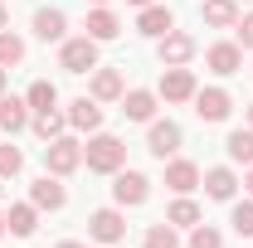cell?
<instances>
[{"label": "cell", "instance_id": "obj_2", "mask_svg": "<svg viewBox=\"0 0 253 248\" xmlns=\"http://www.w3.org/2000/svg\"><path fill=\"white\" fill-rule=\"evenodd\" d=\"M44 165H49V175H73V170L83 165V146H78L73 136H54V141L44 146Z\"/></svg>", "mask_w": 253, "mask_h": 248}, {"label": "cell", "instance_id": "obj_34", "mask_svg": "<svg viewBox=\"0 0 253 248\" xmlns=\"http://www.w3.org/2000/svg\"><path fill=\"white\" fill-rule=\"evenodd\" d=\"M0 234H10V224H5V214H0Z\"/></svg>", "mask_w": 253, "mask_h": 248}, {"label": "cell", "instance_id": "obj_36", "mask_svg": "<svg viewBox=\"0 0 253 248\" xmlns=\"http://www.w3.org/2000/svg\"><path fill=\"white\" fill-rule=\"evenodd\" d=\"M244 185H249V195H253V170H249V180H244Z\"/></svg>", "mask_w": 253, "mask_h": 248}, {"label": "cell", "instance_id": "obj_3", "mask_svg": "<svg viewBox=\"0 0 253 248\" xmlns=\"http://www.w3.org/2000/svg\"><path fill=\"white\" fill-rule=\"evenodd\" d=\"M190 102H195V117H200V122H224V117H229V107H234L224 88H195Z\"/></svg>", "mask_w": 253, "mask_h": 248}, {"label": "cell", "instance_id": "obj_17", "mask_svg": "<svg viewBox=\"0 0 253 248\" xmlns=\"http://www.w3.org/2000/svg\"><path fill=\"white\" fill-rule=\"evenodd\" d=\"M234 190H239L234 170H224V165L205 170V195H210V200H234Z\"/></svg>", "mask_w": 253, "mask_h": 248}, {"label": "cell", "instance_id": "obj_37", "mask_svg": "<svg viewBox=\"0 0 253 248\" xmlns=\"http://www.w3.org/2000/svg\"><path fill=\"white\" fill-rule=\"evenodd\" d=\"M131 5H151V0H131Z\"/></svg>", "mask_w": 253, "mask_h": 248}, {"label": "cell", "instance_id": "obj_33", "mask_svg": "<svg viewBox=\"0 0 253 248\" xmlns=\"http://www.w3.org/2000/svg\"><path fill=\"white\" fill-rule=\"evenodd\" d=\"M5 25H10V15H5V0H0V30H5Z\"/></svg>", "mask_w": 253, "mask_h": 248}, {"label": "cell", "instance_id": "obj_28", "mask_svg": "<svg viewBox=\"0 0 253 248\" xmlns=\"http://www.w3.org/2000/svg\"><path fill=\"white\" fill-rule=\"evenodd\" d=\"M63 122H68V117H59V112H39V117H34V131H39L44 141H54V136H63Z\"/></svg>", "mask_w": 253, "mask_h": 248}, {"label": "cell", "instance_id": "obj_12", "mask_svg": "<svg viewBox=\"0 0 253 248\" xmlns=\"http://www.w3.org/2000/svg\"><path fill=\"white\" fill-rule=\"evenodd\" d=\"M68 126H78V131H97V126H102V107H97V97H78V102H68Z\"/></svg>", "mask_w": 253, "mask_h": 248}, {"label": "cell", "instance_id": "obj_13", "mask_svg": "<svg viewBox=\"0 0 253 248\" xmlns=\"http://www.w3.org/2000/svg\"><path fill=\"white\" fill-rule=\"evenodd\" d=\"M205 63H210L219 78H229V73H239V68H244V49H239V44H214V49L205 54Z\"/></svg>", "mask_w": 253, "mask_h": 248}, {"label": "cell", "instance_id": "obj_14", "mask_svg": "<svg viewBox=\"0 0 253 248\" xmlns=\"http://www.w3.org/2000/svg\"><path fill=\"white\" fill-rule=\"evenodd\" d=\"M166 185L175 190V195H190V190L200 185V165L195 161H170L166 165Z\"/></svg>", "mask_w": 253, "mask_h": 248}, {"label": "cell", "instance_id": "obj_20", "mask_svg": "<svg viewBox=\"0 0 253 248\" xmlns=\"http://www.w3.org/2000/svg\"><path fill=\"white\" fill-rule=\"evenodd\" d=\"M117 34H122V20H117L112 10H93V15H88V39L102 44V39H117Z\"/></svg>", "mask_w": 253, "mask_h": 248}, {"label": "cell", "instance_id": "obj_26", "mask_svg": "<svg viewBox=\"0 0 253 248\" xmlns=\"http://www.w3.org/2000/svg\"><path fill=\"white\" fill-rule=\"evenodd\" d=\"M20 59H25V39L0 30V68H10V63H20Z\"/></svg>", "mask_w": 253, "mask_h": 248}, {"label": "cell", "instance_id": "obj_29", "mask_svg": "<svg viewBox=\"0 0 253 248\" xmlns=\"http://www.w3.org/2000/svg\"><path fill=\"white\" fill-rule=\"evenodd\" d=\"M166 219H170V224H200V205H195V200H175Z\"/></svg>", "mask_w": 253, "mask_h": 248}, {"label": "cell", "instance_id": "obj_40", "mask_svg": "<svg viewBox=\"0 0 253 248\" xmlns=\"http://www.w3.org/2000/svg\"><path fill=\"white\" fill-rule=\"evenodd\" d=\"M97 5H107V0H97Z\"/></svg>", "mask_w": 253, "mask_h": 248}, {"label": "cell", "instance_id": "obj_35", "mask_svg": "<svg viewBox=\"0 0 253 248\" xmlns=\"http://www.w3.org/2000/svg\"><path fill=\"white\" fill-rule=\"evenodd\" d=\"M59 248H83V244H73V239H68V244H59Z\"/></svg>", "mask_w": 253, "mask_h": 248}, {"label": "cell", "instance_id": "obj_32", "mask_svg": "<svg viewBox=\"0 0 253 248\" xmlns=\"http://www.w3.org/2000/svg\"><path fill=\"white\" fill-rule=\"evenodd\" d=\"M234 34H239V49H253V15H239L234 20Z\"/></svg>", "mask_w": 253, "mask_h": 248}, {"label": "cell", "instance_id": "obj_19", "mask_svg": "<svg viewBox=\"0 0 253 248\" xmlns=\"http://www.w3.org/2000/svg\"><path fill=\"white\" fill-rule=\"evenodd\" d=\"M126 88H122V73L117 68H97V78H93V97L97 102H117Z\"/></svg>", "mask_w": 253, "mask_h": 248}, {"label": "cell", "instance_id": "obj_10", "mask_svg": "<svg viewBox=\"0 0 253 248\" xmlns=\"http://www.w3.org/2000/svg\"><path fill=\"white\" fill-rule=\"evenodd\" d=\"M146 146H151V156H175L180 151V126L175 122H151V136H146Z\"/></svg>", "mask_w": 253, "mask_h": 248}, {"label": "cell", "instance_id": "obj_39", "mask_svg": "<svg viewBox=\"0 0 253 248\" xmlns=\"http://www.w3.org/2000/svg\"><path fill=\"white\" fill-rule=\"evenodd\" d=\"M249 122H253V107H249Z\"/></svg>", "mask_w": 253, "mask_h": 248}, {"label": "cell", "instance_id": "obj_5", "mask_svg": "<svg viewBox=\"0 0 253 248\" xmlns=\"http://www.w3.org/2000/svg\"><path fill=\"white\" fill-rule=\"evenodd\" d=\"M161 97H166V102H190V97H195V73H190L185 63L161 73Z\"/></svg>", "mask_w": 253, "mask_h": 248}, {"label": "cell", "instance_id": "obj_8", "mask_svg": "<svg viewBox=\"0 0 253 248\" xmlns=\"http://www.w3.org/2000/svg\"><path fill=\"white\" fill-rule=\"evenodd\" d=\"M112 195H117V205H141V200L151 195V185H146V175H141V170H117Z\"/></svg>", "mask_w": 253, "mask_h": 248}, {"label": "cell", "instance_id": "obj_31", "mask_svg": "<svg viewBox=\"0 0 253 248\" xmlns=\"http://www.w3.org/2000/svg\"><path fill=\"white\" fill-rule=\"evenodd\" d=\"M20 165H25L20 146H0V180H5V175H20Z\"/></svg>", "mask_w": 253, "mask_h": 248}, {"label": "cell", "instance_id": "obj_16", "mask_svg": "<svg viewBox=\"0 0 253 248\" xmlns=\"http://www.w3.org/2000/svg\"><path fill=\"white\" fill-rule=\"evenodd\" d=\"M63 30H68V15H63V10H34V34H39L44 44L63 39Z\"/></svg>", "mask_w": 253, "mask_h": 248}, {"label": "cell", "instance_id": "obj_24", "mask_svg": "<svg viewBox=\"0 0 253 248\" xmlns=\"http://www.w3.org/2000/svg\"><path fill=\"white\" fill-rule=\"evenodd\" d=\"M229 156L234 161H244V165H253V131H229Z\"/></svg>", "mask_w": 253, "mask_h": 248}, {"label": "cell", "instance_id": "obj_9", "mask_svg": "<svg viewBox=\"0 0 253 248\" xmlns=\"http://www.w3.org/2000/svg\"><path fill=\"white\" fill-rule=\"evenodd\" d=\"M63 200H68V195H63L59 175H49V170L30 185V205H34V209H63Z\"/></svg>", "mask_w": 253, "mask_h": 248}, {"label": "cell", "instance_id": "obj_15", "mask_svg": "<svg viewBox=\"0 0 253 248\" xmlns=\"http://www.w3.org/2000/svg\"><path fill=\"white\" fill-rule=\"evenodd\" d=\"M30 126V102L25 97H0V131H25Z\"/></svg>", "mask_w": 253, "mask_h": 248}, {"label": "cell", "instance_id": "obj_23", "mask_svg": "<svg viewBox=\"0 0 253 248\" xmlns=\"http://www.w3.org/2000/svg\"><path fill=\"white\" fill-rule=\"evenodd\" d=\"M205 20L219 25V30H229V25L239 20V10H234V0H205Z\"/></svg>", "mask_w": 253, "mask_h": 248}, {"label": "cell", "instance_id": "obj_30", "mask_svg": "<svg viewBox=\"0 0 253 248\" xmlns=\"http://www.w3.org/2000/svg\"><path fill=\"white\" fill-rule=\"evenodd\" d=\"M190 248H224V239H219V229H210V224H195Z\"/></svg>", "mask_w": 253, "mask_h": 248}, {"label": "cell", "instance_id": "obj_22", "mask_svg": "<svg viewBox=\"0 0 253 248\" xmlns=\"http://www.w3.org/2000/svg\"><path fill=\"white\" fill-rule=\"evenodd\" d=\"M25 102H30L34 112H54V102H59V88H54L49 78H39V83H30V93H25Z\"/></svg>", "mask_w": 253, "mask_h": 248}, {"label": "cell", "instance_id": "obj_7", "mask_svg": "<svg viewBox=\"0 0 253 248\" xmlns=\"http://www.w3.org/2000/svg\"><path fill=\"white\" fill-rule=\"evenodd\" d=\"M190 59H195V39H190V34H180V30L161 34V63H166V68H180V63H190Z\"/></svg>", "mask_w": 253, "mask_h": 248}, {"label": "cell", "instance_id": "obj_11", "mask_svg": "<svg viewBox=\"0 0 253 248\" xmlns=\"http://www.w3.org/2000/svg\"><path fill=\"white\" fill-rule=\"evenodd\" d=\"M136 30L151 34V39H161V34L175 30V15H170L166 5H141V20H136Z\"/></svg>", "mask_w": 253, "mask_h": 248}, {"label": "cell", "instance_id": "obj_1", "mask_svg": "<svg viewBox=\"0 0 253 248\" xmlns=\"http://www.w3.org/2000/svg\"><path fill=\"white\" fill-rule=\"evenodd\" d=\"M83 161H88V170H97V175H117L122 170V161H126V146L117 141V136H93L88 146H83Z\"/></svg>", "mask_w": 253, "mask_h": 248}, {"label": "cell", "instance_id": "obj_27", "mask_svg": "<svg viewBox=\"0 0 253 248\" xmlns=\"http://www.w3.org/2000/svg\"><path fill=\"white\" fill-rule=\"evenodd\" d=\"M229 224H234V234H239V239H253V200H244V205H234V214H229Z\"/></svg>", "mask_w": 253, "mask_h": 248}, {"label": "cell", "instance_id": "obj_4", "mask_svg": "<svg viewBox=\"0 0 253 248\" xmlns=\"http://www.w3.org/2000/svg\"><path fill=\"white\" fill-rule=\"evenodd\" d=\"M59 63L68 68V73H88V68H97V39H68L63 44V54H59Z\"/></svg>", "mask_w": 253, "mask_h": 248}, {"label": "cell", "instance_id": "obj_25", "mask_svg": "<svg viewBox=\"0 0 253 248\" xmlns=\"http://www.w3.org/2000/svg\"><path fill=\"white\" fill-rule=\"evenodd\" d=\"M146 248H180L175 224H170V219H166V224H151V229H146Z\"/></svg>", "mask_w": 253, "mask_h": 248}, {"label": "cell", "instance_id": "obj_21", "mask_svg": "<svg viewBox=\"0 0 253 248\" xmlns=\"http://www.w3.org/2000/svg\"><path fill=\"white\" fill-rule=\"evenodd\" d=\"M5 224H10V234H15V239H30L34 224H39V209H34V205H10Z\"/></svg>", "mask_w": 253, "mask_h": 248}, {"label": "cell", "instance_id": "obj_6", "mask_svg": "<svg viewBox=\"0 0 253 248\" xmlns=\"http://www.w3.org/2000/svg\"><path fill=\"white\" fill-rule=\"evenodd\" d=\"M88 234H93L97 244H122L126 239V219L117 214V209H97V214L88 219Z\"/></svg>", "mask_w": 253, "mask_h": 248}, {"label": "cell", "instance_id": "obj_38", "mask_svg": "<svg viewBox=\"0 0 253 248\" xmlns=\"http://www.w3.org/2000/svg\"><path fill=\"white\" fill-rule=\"evenodd\" d=\"M0 88H5V68H0Z\"/></svg>", "mask_w": 253, "mask_h": 248}, {"label": "cell", "instance_id": "obj_18", "mask_svg": "<svg viewBox=\"0 0 253 248\" xmlns=\"http://www.w3.org/2000/svg\"><path fill=\"white\" fill-rule=\"evenodd\" d=\"M122 112L131 122H151V112H156V97L146 93V88H136V93H122Z\"/></svg>", "mask_w": 253, "mask_h": 248}]
</instances>
